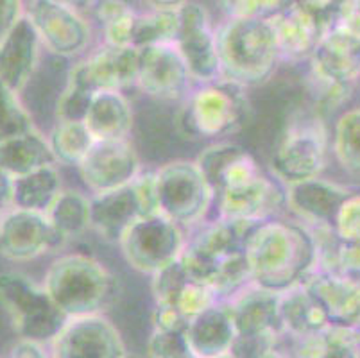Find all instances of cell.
<instances>
[{
  "label": "cell",
  "mask_w": 360,
  "mask_h": 358,
  "mask_svg": "<svg viewBox=\"0 0 360 358\" xmlns=\"http://www.w3.org/2000/svg\"><path fill=\"white\" fill-rule=\"evenodd\" d=\"M251 283L283 294L316 271L317 245L312 231L297 221L274 217L258 222L245 236Z\"/></svg>",
  "instance_id": "1"
},
{
  "label": "cell",
  "mask_w": 360,
  "mask_h": 358,
  "mask_svg": "<svg viewBox=\"0 0 360 358\" xmlns=\"http://www.w3.org/2000/svg\"><path fill=\"white\" fill-rule=\"evenodd\" d=\"M44 288L68 319L106 315L119 298V280L96 256L63 252L49 265Z\"/></svg>",
  "instance_id": "2"
},
{
  "label": "cell",
  "mask_w": 360,
  "mask_h": 358,
  "mask_svg": "<svg viewBox=\"0 0 360 358\" xmlns=\"http://www.w3.org/2000/svg\"><path fill=\"white\" fill-rule=\"evenodd\" d=\"M215 34L221 79L242 88L269 81L283 61L269 18H224Z\"/></svg>",
  "instance_id": "3"
},
{
  "label": "cell",
  "mask_w": 360,
  "mask_h": 358,
  "mask_svg": "<svg viewBox=\"0 0 360 358\" xmlns=\"http://www.w3.org/2000/svg\"><path fill=\"white\" fill-rule=\"evenodd\" d=\"M214 192L212 217L257 224L287 212L285 186L265 174L245 149L219 176Z\"/></svg>",
  "instance_id": "4"
},
{
  "label": "cell",
  "mask_w": 360,
  "mask_h": 358,
  "mask_svg": "<svg viewBox=\"0 0 360 358\" xmlns=\"http://www.w3.org/2000/svg\"><path fill=\"white\" fill-rule=\"evenodd\" d=\"M250 113L245 88L219 79L215 83L192 88L181 103L178 127L192 140L224 142L245 126Z\"/></svg>",
  "instance_id": "5"
},
{
  "label": "cell",
  "mask_w": 360,
  "mask_h": 358,
  "mask_svg": "<svg viewBox=\"0 0 360 358\" xmlns=\"http://www.w3.org/2000/svg\"><path fill=\"white\" fill-rule=\"evenodd\" d=\"M330 133L317 113L294 117L269 160L271 176L283 186L323 176L330 156Z\"/></svg>",
  "instance_id": "6"
},
{
  "label": "cell",
  "mask_w": 360,
  "mask_h": 358,
  "mask_svg": "<svg viewBox=\"0 0 360 358\" xmlns=\"http://www.w3.org/2000/svg\"><path fill=\"white\" fill-rule=\"evenodd\" d=\"M0 305L8 312L16 335L27 343L49 346L68 323L44 285L22 272H0Z\"/></svg>",
  "instance_id": "7"
},
{
  "label": "cell",
  "mask_w": 360,
  "mask_h": 358,
  "mask_svg": "<svg viewBox=\"0 0 360 358\" xmlns=\"http://www.w3.org/2000/svg\"><path fill=\"white\" fill-rule=\"evenodd\" d=\"M155 192L158 213L185 231L198 228L214 215L215 192L195 162L174 160L156 169Z\"/></svg>",
  "instance_id": "8"
},
{
  "label": "cell",
  "mask_w": 360,
  "mask_h": 358,
  "mask_svg": "<svg viewBox=\"0 0 360 358\" xmlns=\"http://www.w3.org/2000/svg\"><path fill=\"white\" fill-rule=\"evenodd\" d=\"M153 213H158L155 170H143L124 188L90 196V231L108 244L119 245L131 226Z\"/></svg>",
  "instance_id": "9"
},
{
  "label": "cell",
  "mask_w": 360,
  "mask_h": 358,
  "mask_svg": "<svg viewBox=\"0 0 360 358\" xmlns=\"http://www.w3.org/2000/svg\"><path fill=\"white\" fill-rule=\"evenodd\" d=\"M186 231L162 213L139 219L119 242L124 260L136 272L153 276L181 258Z\"/></svg>",
  "instance_id": "10"
},
{
  "label": "cell",
  "mask_w": 360,
  "mask_h": 358,
  "mask_svg": "<svg viewBox=\"0 0 360 358\" xmlns=\"http://www.w3.org/2000/svg\"><path fill=\"white\" fill-rule=\"evenodd\" d=\"M25 16L31 20L41 45L58 58H77L91 51L90 20L70 2L32 0L25 2Z\"/></svg>",
  "instance_id": "11"
},
{
  "label": "cell",
  "mask_w": 360,
  "mask_h": 358,
  "mask_svg": "<svg viewBox=\"0 0 360 358\" xmlns=\"http://www.w3.org/2000/svg\"><path fill=\"white\" fill-rule=\"evenodd\" d=\"M174 45L188 68L194 87L215 83L221 79L217 34L205 4L181 2L179 32Z\"/></svg>",
  "instance_id": "12"
},
{
  "label": "cell",
  "mask_w": 360,
  "mask_h": 358,
  "mask_svg": "<svg viewBox=\"0 0 360 358\" xmlns=\"http://www.w3.org/2000/svg\"><path fill=\"white\" fill-rule=\"evenodd\" d=\"M140 51L135 47H110L99 44L68 70L67 84L90 94L126 91L136 87Z\"/></svg>",
  "instance_id": "13"
},
{
  "label": "cell",
  "mask_w": 360,
  "mask_h": 358,
  "mask_svg": "<svg viewBox=\"0 0 360 358\" xmlns=\"http://www.w3.org/2000/svg\"><path fill=\"white\" fill-rule=\"evenodd\" d=\"M67 242L52 228L45 213L8 208L0 221V256L9 262H31L58 252Z\"/></svg>",
  "instance_id": "14"
},
{
  "label": "cell",
  "mask_w": 360,
  "mask_h": 358,
  "mask_svg": "<svg viewBox=\"0 0 360 358\" xmlns=\"http://www.w3.org/2000/svg\"><path fill=\"white\" fill-rule=\"evenodd\" d=\"M51 358H127L119 328L106 315L68 319L61 333L49 344Z\"/></svg>",
  "instance_id": "15"
},
{
  "label": "cell",
  "mask_w": 360,
  "mask_h": 358,
  "mask_svg": "<svg viewBox=\"0 0 360 358\" xmlns=\"http://www.w3.org/2000/svg\"><path fill=\"white\" fill-rule=\"evenodd\" d=\"M142 172V162L131 140L96 142L77 167L88 196L124 188Z\"/></svg>",
  "instance_id": "16"
},
{
  "label": "cell",
  "mask_w": 360,
  "mask_h": 358,
  "mask_svg": "<svg viewBox=\"0 0 360 358\" xmlns=\"http://www.w3.org/2000/svg\"><path fill=\"white\" fill-rule=\"evenodd\" d=\"M139 51L140 65L135 88L158 101L183 103L194 83L176 45H155Z\"/></svg>",
  "instance_id": "17"
},
{
  "label": "cell",
  "mask_w": 360,
  "mask_h": 358,
  "mask_svg": "<svg viewBox=\"0 0 360 358\" xmlns=\"http://www.w3.org/2000/svg\"><path fill=\"white\" fill-rule=\"evenodd\" d=\"M353 190L325 177L307 179L285 186L287 212L307 228H333L340 206L353 196Z\"/></svg>",
  "instance_id": "18"
},
{
  "label": "cell",
  "mask_w": 360,
  "mask_h": 358,
  "mask_svg": "<svg viewBox=\"0 0 360 358\" xmlns=\"http://www.w3.org/2000/svg\"><path fill=\"white\" fill-rule=\"evenodd\" d=\"M310 74L353 87L360 79V32L340 22L319 39L310 56Z\"/></svg>",
  "instance_id": "19"
},
{
  "label": "cell",
  "mask_w": 360,
  "mask_h": 358,
  "mask_svg": "<svg viewBox=\"0 0 360 358\" xmlns=\"http://www.w3.org/2000/svg\"><path fill=\"white\" fill-rule=\"evenodd\" d=\"M41 47L34 25L24 15L0 41V83L20 94L38 67Z\"/></svg>",
  "instance_id": "20"
},
{
  "label": "cell",
  "mask_w": 360,
  "mask_h": 358,
  "mask_svg": "<svg viewBox=\"0 0 360 358\" xmlns=\"http://www.w3.org/2000/svg\"><path fill=\"white\" fill-rule=\"evenodd\" d=\"M280 295L250 283L228 300L238 337H276L280 339Z\"/></svg>",
  "instance_id": "21"
},
{
  "label": "cell",
  "mask_w": 360,
  "mask_h": 358,
  "mask_svg": "<svg viewBox=\"0 0 360 358\" xmlns=\"http://www.w3.org/2000/svg\"><path fill=\"white\" fill-rule=\"evenodd\" d=\"M269 22L283 61H309L323 38V29L305 2H283V6L269 16Z\"/></svg>",
  "instance_id": "22"
},
{
  "label": "cell",
  "mask_w": 360,
  "mask_h": 358,
  "mask_svg": "<svg viewBox=\"0 0 360 358\" xmlns=\"http://www.w3.org/2000/svg\"><path fill=\"white\" fill-rule=\"evenodd\" d=\"M303 283L325 307L332 326L360 333L359 281L314 271Z\"/></svg>",
  "instance_id": "23"
},
{
  "label": "cell",
  "mask_w": 360,
  "mask_h": 358,
  "mask_svg": "<svg viewBox=\"0 0 360 358\" xmlns=\"http://www.w3.org/2000/svg\"><path fill=\"white\" fill-rule=\"evenodd\" d=\"M185 337L199 358H219L230 354L237 339L233 317L226 301H219L188 323Z\"/></svg>",
  "instance_id": "24"
},
{
  "label": "cell",
  "mask_w": 360,
  "mask_h": 358,
  "mask_svg": "<svg viewBox=\"0 0 360 358\" xmlns=\"http://www.w3.org/2000/svg\"><path fill=\"white\" fill-rule=\"evenodd\" d=\"M133 106L124 91H99L91 98L84 126L96 142L129 140L133 131Z\"/></svg>",
  "instance_id": "25"
},
{
  "label": "cell",
  "mask_w": 360,
  "mask_h": 358,
  "mask_svg": "<svg viewBox=\"0 0 360 358\" xmlns=\"http://www.w3.org/2000/svg\"><path fill=\"white\" fill-rule=\"evenodd\" d=\"M280 321L281 331L290 339L314 337L332 326L325 307L305 283L280 295Z\"/></svg>",
  "instance_id": "26"
},
{
  "label": "cell",
  "mask_w": 360,
  "mask_h": 358,
  "mask_svg": "<svg viewBox=\"0 0 360 358\" xmlns=\"http://www.w3.org/2000/svg\"><path fill=\"white\" fill-rule=\"evenodd\" d=\"M49 165H56L54 156L47 136L38 129L0 143V170L13 179Z\"/></svg>",
  "instance_id": "27"
},
{
  "label": "cell",
  "mask_w": 360,
  "mask_h": 358,
  "mask_svg": "<svg viewBox=\"0 0 360 358\" xmlns=\"http://www.w3.org/2000/svg\"><path fill=\"white\" fill-rule=\"evenodd\" d=\"M139 9L133 31V47L146 49L155 45H174L179 32L181 2H147Z\"/></svg>",
  "instance_id": "28"
},
{
  "label": "cell",
  "mask_w": 360,
  "mask_h": 358,
  "mask_svg": "<svg viewBox=\"0 0 360 358\" xmlns=\"http://www.w3.org/2000/svg\"><path fill=\"white\" fill-rule=\"evenodd\" d=\"M61 192L63 183L58 165L44 167L27 176L13 179L11 208L47 213Z\"/></svg>",
  "instance_id": "29"
},
{
  "label": "cell",
  "mask_w": 360,
  "mask_h": 358,
  "mask_svg": "<svg viewBox=\"0 0 360 358\" xmlns=\"http://www.w3.org/2000/svg\"><path fill=\"white\" fill-rule=\"evenodd\" d=\"M45 215L65 242L79 238L90 231V196L79 190L63 188Z\"/></svg>",
  "instance_id": "30"
},
{
  "label": "cell",
  "mask_w": 360,
  "mask_h": 358,
  "mask_svg": "<svg viewBox=\"0 0 360 358\" xmlns=\"http://www.w3.org/2000/svg\"><path fill=\"white\" fill-rule=\"evenodd\" d=\"M330 151L340 169L360 179V108L346 110L337 117L330 134Z\"/></svg>",
  "instance_id": "31"
},
{
  "label": "cell",
  "mask_w": 360,
  "mask_h": 358,
  "mask_svg": "<svg viewBox=\"0 0 360 358\" xmlns=\"http://www.w3.org/2000/svg\"><path fill=\"white\" fill-rule=\"evenodd\" d=\"M94 16L101 24V44L110 47H133V31L139 9L127 2H97Z\"/></svg>",
  "instance_id": "32"
},
{
  "label": "cell",
  "mask_w": 360,
  "mask_h": 358,
  "mask_svg": "<svg viewBox=\"0 0 360 358\" xmlns=\"http://www.w3.org/2000/svg\"><path fill=\"white\" fill-rule=\"evenodd\" d=\"M56 165L77 167L96 143L84 122H56L47 136Z\"/></svg>",
  "instance_id": "33"
},
{
  "label": "cell",
  "mask_w": 360,
  "mask_h": 358,
  "mask_svg": "<svg viewBox=\"0 0 360 358\" xmlns=\"http://www.w3.org/2000/svg\"><path fill=\"white\" fill-rule=\"evenodd\" d=\"M34 129L31 113L20 101V95L0 83V143Z\"/></svg>",
  "instance_id": "34"
},
{
  "label": "cell",
  "mask_w": 360,
  "mask_h": 358,
  "mask_svg": "<svg viewBox=\"0 0 360 358\" xmlns=\"http://www.w3.org/2000/svg\"><path fill=\"white\" fill-rule=\"evenodd\" d=\"M188 281H191V278L186 274L181 260L160 271L158 274L150 278V292H153V298H155V305L174 307L178 295L181 294L183 287Z\"/></svg>",
  "instance_id": "35"
},
{
  "label": "cell",
  "mask_w": 360,
  "mask_h": 358,
  "mask_svg": "<svg viewBox=\"0 0 360 358\" xmlns=\"http://www.w3.org/2000/svg\"><path fill=\"white\" fill-rule=\"evenodd\" d=\"M147 354L149 358H199L192 351L185 333L158 330H153V335L149 337Z\"/></svg>",
  "instance_id": "36"
},
{
  "label": "cell",
  "mask_w": 360,
  "mask_h": 358,
  "mask_svg": "<svg viewBox=\"0 0 360 358\" xmlns=\"http://www.w3.org/2000/svg\"><path fill=\"white\" fill-rule=\"evenodd\" d=\"M94 94L67 84L56 104V122H84Z\"/></svg>",
  "instance_id": "37"
},
{
  "label": "cell",
  "mask_w": 360,
  "mask_h": 358,
  "mask_svg": "<svg viewBox=\"0 0 360 358\" xmlns=\"http://www.w3.org/2000/svg\"><path fill=\"white\" fill-rule=\"evenodd\" d=\"M215 303H219V298L212 288L191 280L185 287H183L181 294H179L178 300H176L174 307L185 315L186 319L192 321L194 317H198L199 314H202L206 308L214 307Z\"/></svg>",
  "instance_id": "38"
},
{
  "label": "cell",
  "mask_w": 360,
  "mask_h": 358,
  "mask_svg": "<svg viewBox=\"0 0 360 358\" xmlns=\"http://www.w3.org/2000/svg\"><path fill=\"white\" fill-rule=\"evenodd\" d=\"M333 231L340 241L360 244V193H353L340 206L333 222Z\"/></svg>",
  "instance_id": "39"
},
{
  "label": "cell",
  "mask_w": 360,
  "mask_h": 358,
  "mask_svg": "<svg viewBox=\"0 0 360 358\" xmlns=\"http://www.w3.org/2000/svg\"><path fill=\"white\" fill-rule=\"evenodd\" d=\"M226 18H269L283 6V2H264V0H240V2H222Z\"/></svg>",
  "instance_id": "40"
},
{
  "label": "cell",
  "mask_w": 360,
  "mask_h": 358,
  "mask_svg": "<svg viewBox=\"0 0 360 358\" xmlns=\"http://www.w3.org/2000/svg\"><path fill=\"white\" fill-rule=\"evenodd\" d=\"M153 323H155V330L158 331H178V333H185L191 321L186 319L185 315L176 307L155 305Z\"/></svg>",
  "instance_id": "41"
},
{
  "label": "cell",
  "mask_w": 360,
  "mask_h": 358,
  "mask_svg": "<svg viewBox=\"0 0 360 358\" xmlns=\"http://www.w3.org/2000/svg\"><path fill=\"white\" fill-rule=\"evenodd\" d=\"M25 15V4L20 0H0V41L9 34L16 22Z\"/></svg>",
  "instance_id": "42"
},
{
  "label": "cell",
  "mask_w": 360,
  "mask_h": 358,
  "mask_svg": "<svg viewBox=\"0 0 360 358\" xmlns=\"http://www.w3.org/2000/svg\"><path fill=\"white\" fill-rule=\"evenodd\" d=\"M8 358H51V354H49V351L41 344L18 340Z\"/></svg>",
  "instance_id": "43"
},
{
  "label": "cell",
  "mask_w": 360,
  "mask_h": 358,
  "mask_svg": "<svg viewBox=\"0 0 360 358\" xmlns=\"http://www.w3.org/2000/svg\"><path fill=\"white\" fill-rule=\"evenodd\" d=\"M11 188L13 177H9L4 170H0V203L6 208H11Z\"/></svg>",
  "instance_id": "44"
},
{
  "label": "cell",
  "mask_w": 360,
  "mask_h": 358,
  "mask_svg": "<svg viewBox=\"0 0 360 358\" xmlns=\"http://www.w3.org/2000/svg\"><path fill=\"white\" fill-rule=\"evenodd\" d=\"M264 358H287V357L283 353H281V351L274 350L273 353H269V354H267V357H264Z\"/></svg>",
  "instance_id": "45"
},
{
  "label": "cell",
  "mask_w": 360,
  "mask_h": 358,
  "mask_svg": "<svg viewBox=\"0 0 360 358\" xmlns=\"http://www.w3.org/2000/svg\"><path fill=\"white\" fill-rule=\"evenodd\" d=\"M6 210H8V208H6V206L2 205V203H0V221H2V215H4Z\"/></svg>",
  "instance_id": "46"
},
{
  "label": "cell",
  "mask_w": 360,
  "mask_h": 358,
  "mask_svg": "<svg viewBox=\"0 0 360 358\" xmlns=\"http://www.w3.org/2000/svg\"><path fill=\"white\" fill-rule=\"evenodd\" d=\"M127 358H140V357H136V354H127Z\"/></svg>",
  "instance_id": "47"
}]
</instances>
